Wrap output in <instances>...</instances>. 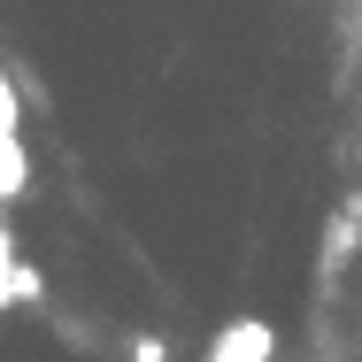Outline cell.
<instances>
[{
  "instance_id": "obj_1",
  "label": "cell",
  "mask_w": 362,
  "mask_h": 362,
  "mask_svg": "<svg viewBox=\"0 0 362 362\" xmlns=\"http://www.w3.org/2000/svg\"><path fill=\"white\" fill-rule=\"evenodd\" d=\"M201 362H278V332H270V316H231L216 339H209V355Z\"/></svg>"
},
{
  "instance_id": "obj_2",
  "label": "cell",
  "mask_w": 362,
  "mask_h": 362,
  "mask_svg": "<svg viewBox=\"0 0 362 362\" xmlns=\"http://www.w3.org/2000/svg\"><path fill=\"white\" fill-rule=\"evenodd\" d=\"M362 239V201H347V216H332V231H324V262H347Z\"/></svg>"
},
{
  "instance_id": "obj_3",
  "label": "cell",
  "mask_w": 362,
  "mask_h": 362,
  "mask_svg": "<svg viewBox=\"0 0 362 362\" xmlns=\"http://www.w3.org/2000/svg\"><path fill=\"white\" fill-rule=\"evenodd\" d=\"M39 293H47V278H39V270L23 262L16 278H0V308H16V300H39Z\"/></svg>"
},
{
  "instance_id": "obj_4",
  "label": "cell",
  "mask_w": 362,
  "mask_h": 362,
  "mask_svg": "<svg viewBox=\"0 0 362 362\" xmlns=\"http://www.w3.org/2000/svg\"><path fill=\"white\" fill-rule=\"evenodd\" d=\"M132 362H170V347H162L154 332H139V339H132Z\"/></svg>"
}]
</instances>
